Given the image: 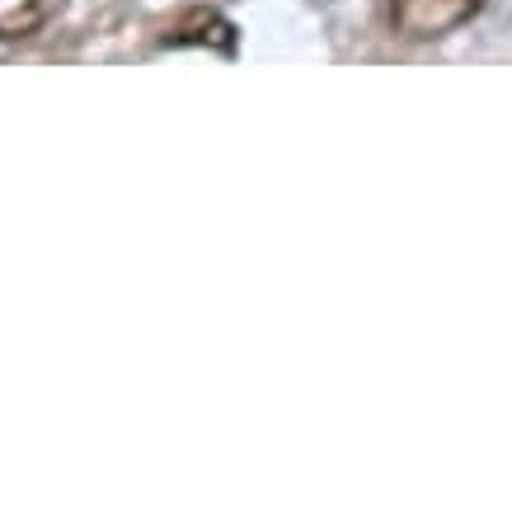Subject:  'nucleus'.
Listing matches in <instances>:
<instances>
[{
  "instance_id": "f257e3e1",
  "label": "nucleus",
  "mask_w": 512,
  "mask_h": 512,
  "mask_svg": "<svg viewBox=\"0 0 512 512\" xmlns=\"http://www.w3.org/2000/svg\"><path fill=\"white\" fill-rule=\"evenodd\" d=\"M480 5L484 0H390V24L409 43H433L470 24L480 15Z\"/></svg>"
},
{
  "instance_id": "f03ea898",
  "label": "nucleus",
  "mask_w": 512,
  "mask_h": 512,
  "mask_svg": "<svg viewBox=\"0 0 512 512\" xmlns=\"http://www.w3.org/2000/svg\"><path fill=\"white\" fill-rule=\"evenodd\" d=\"M170 47H217V52H235V29L217 10H188L170 33H165Z\"/></svg>"
},
{
  "instance_id": "7ed1b4c3",
  "label": "nucleus",
  "mask_w": 512,
  "mask_h": 512,
  "mask_svg": "<svg viewBox=\"0 0 512 512\" xmlns=\"http://www.w3.org/2000/svg\"><path fill=\"white\" fill-rule=\"evenodd\" d=\"M62 0H0V38H29L57 15Z\"/></svg>"
}]
</instances>
